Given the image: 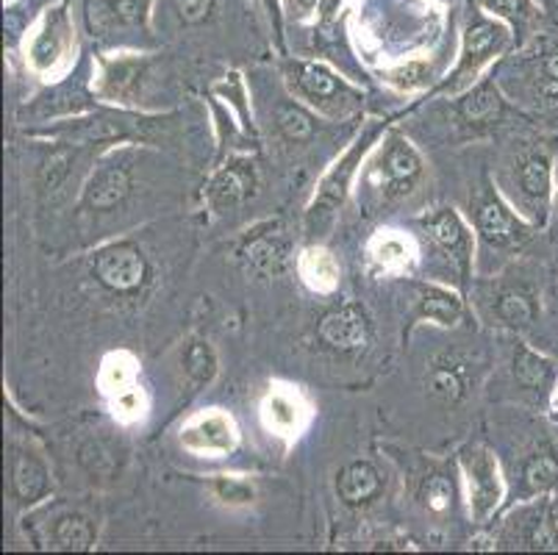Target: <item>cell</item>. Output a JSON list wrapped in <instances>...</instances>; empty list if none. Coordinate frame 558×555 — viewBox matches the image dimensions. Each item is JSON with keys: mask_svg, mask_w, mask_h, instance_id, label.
<instances>
[{"mask_svg": "<svg viewBox=\"0 0 558 555\" xmlns=\"http://www.w3.org/2000/svg\"><path fill=\"white\" fill-rule=\"evenodd\" d=\"M48 470L34 453L14 450L12 456V492L23 506H34L48 495Z\"/></svg>", "mask_w": 558, "mask_h": 555, "instance_id": "15", "label": "cell"}, {"mask_svg": "<svg viewBox=\"0 0 558 555\" xmlns=\"http://www.w3.org/2000/svg\"><path fill=\"white\" fill-rule=\"evenodd\" d=\"M423 228L434 239V244H439L461 269H466L473 242H470V233H466L464 222L459 220V214L453 208H439V212L423 217Z\"/></svg>", "mask_w": 558, "mask_h": 555, "instance_id": "12", "label": "cell"}, {"mask_svg": "<svg viewBox=\"0 0 558 555\" xmlns=\"http://www.w3.org/2000/svg\"><path fill=\"white\" fill-rule=\"evenodd\" d=\"M384 481L369 461H353L337 478V495L344 506H367L380 495Z\"/></svg>", "mask_w": 558, "mask_h": 555, "instance_id": "16", "label": "cell"}, {"mask_svg": "<svg viewBox=\"0 0 558 555\" xmlns=\"http://www.w3.org/2000/svg\"><path fill=\"white\" fill-rule=\"evenodd\" d=\"M301 273L314 289H333L339 278V269L326 251H306L301 262Z\"/></svg>", "mask_w": 558, "mask_h": 555, "instance_id": "28", "label": "cell"}, {"mask_svg": "<svg viewBox=\"0 0 558 555\" xmlns=\"http://www.w3.org/2000/svg\"><path fill=\"white\" fill-rule=\"evenodd\" d=\"M420 172H423V159L417 156V150L405 140L395 136L380 153L375 181L380 183V190L387 192V197H400L409 195L411 186L417 183Z\"/></svg>", "mask_w": 558, "mask_h": 555, "instance_id": "5", "label": "cell"}, {"mask_svg": "<svg viewBox=\"0 0 558 555\" xmlns=\"http://www.w3.org/2000/svg\"><path fill=\"white\" fill-rule=\"evenodd\" d=\"M475 226H478L484 242L492 244V248H520L531 237L525 222L514 217L506 208V203L489 190L484 192V197L475 206Z\"/></svg>", "mask_w": 558, "mask_h": 555, "instance_id": "4", "label": "cell"}, {"mask_svg": "<svg viewBox=\"0 0 558 555\" xmlns=\"http://www.w3.org/2000/svg\"><path fill=\"white\" fill-rule=\"evenodd\" d=\"M484 7L489 9V12L500 14V17H509V20H520V23H525V20L534 17V3L531 0H484Z\"/></svg>", "mask_w": 558, "mask_h": 555, "instance_id": "34", "label": "cell"}, {"mask_svg": "<svg viewBox=\"0 0 558 555\" xmlns=\"http://www.w3.org/2000/svg\"><path fill=\"white\" fill-rule=\"evenodd\" d=\"M514 378L522 389L539 391L553 384V361L534 353L527 345L517 342L514 348Z\"/></svg>", "mask_w": 558, "mask_h": 555, "instance_id": "22", "label": "cell"}, {"mask_svg": "<svg viewBox=\"0 0 558 555\" xmlns=\"http://www.w3.org/2000/svg\"><path fill=\"white\" fill-rule=\"evenodd\" d=\"M50 542L56 550H89L95 542V526L84 514H64L56 519L53 531H50Z\"/></svg>", "mask_w": 558, "mask_h": 555, "instance_id": "23", "label": "cell"}, {"mask_svg": "<svg viewBox=\"0 0 558 555\" xmlns=\"http://www.w3.org/2000/svg\"><path fill=\"white\" fill-rule=\"evenodd\" d=\"M504 111L506 104L492 81H484L481 86H475V89L459 104V114L464 117V122H470V125H492V122H497L504 117Z\"/></svg>", "mask_w": 558, "mask_h": 555, "instance_id": "19", "label": "cell"}, {"mask_svg": "<svg viewBox=\"0 0 558 555\" xmlns=\"http://www.w3.org/2000/svg\"><path fill=\"white\" fill-rule=\"evenodd\" d=\"M428 68H425L423 61H411V64H405V68L395 70L389 79H392V84L403 86V89H414V86H423L425 79H428Z\"/></svg>", "mask_w": 558, "mask_h": 555, "instance_id": "36", "label": "cell"}, {"mask_svg": "<svg viewBox=\"0 0 558 555\" xmlns=\"http://www.w3.org/2000/svg\"><path fill=\"white\" fill-rule=\"evenodd\" d=\"M319 0H292V7L298 9V14H308L314 7H317Z\"/></svg>", "mask_w": 558, "mask_h": 555, "instance_id": "39", "label": "cell"}, {"mask_svg": "<svg viewBox=\"0 0 558 555\" xmlns=\"http://www.w3.org/2000/svg\"><path fill=\"white\" fill-rule=\"evenodd\" d=\"M150 17V0H93V23L98 28H145Z\"/></svg>", "mask_w": 558, "mask_h": 555, "instance_id": "18", "label": "cell"}, {"mask_svg": "<svg viewBox=\"0 0 558 555\" xmlns=\"http://www.w3.org/2000/svg\"><path fill=\"white\" fill-rule=\"evenodd\" d=\"M495 317L509 328H527L536 319V300L534 294L522 287L504 289L495 300Z\"/></svg>", "mask_w": 558, "mask_h": 555, "instance_id": "20", "label": "cell"}, {"mask_svg": "<svg viewBox=\"0 0 558 555\" xmlns=\"http://www.w3.org/2000/svg\"><path fill=\"white\" fill-rule=\"evenodd\" d=\"M369 317L362 305L344 303L319 319V339L337 353H359L369 342Z\"/></svg>", "mask_w": 558, "mask_h": 555, "instance_id": "3", "label": "cell"}, {"mask_svg": "<svg viewBox=\"0 0 558 555\" xmlns=\"http://www.w3.org/2000/svg\"><path fill=\"white\" fill-rule=\"evenodd\" d=\"M172 7L184 25H201L215 12V0H172Z\"/></svg>", "mask_w": 558, "mask_h": 555, "instance_id": "33", "label": "cell"}, {"mask_svg": "<svg viewBox=\"0 0 558 555\" xmlns=\"http://www.w3.org/2000/svg\"><path fill=\"white\" fill-rule=\"evenodd\" d=\"M70 43H73V25H70L68 12L50 9L39 25V34L34 37L32 64L37 70H53L64 59Z\"/></svg>", "mask_w": 558, "mask_h": 555, "instance_id": "10", "label": "cell"}, {"mask_svg": "<svg viewBox=\"0 0 558 555\" xmlns=\"http://www.w3.org/2000/svg\"><path fill=\"white\" fill-rule=\"evenodd\" d=\"M93 273L98 283L117 294H131L140 292L148 281V262L142 256V251L131 242H117L106 244L95 253L93 258Z\"/></svg>", "mask_w": 558, "mask_h": 555, "instance_id": "1", "label": "cell"}, {"mask_svg": "<svg viewBox=\"0 0 558 555\" xmlns=\"http://www.w3.org/2000/svg\"><path fill=\"white\" fill-rule=\"evenodd\" d=\"M131 192V172L123 165H104L93 176L89 186H86L84 203L95 212H109V208L120 206Z\"/></svg>", "mask_w": 558, "mask_h": 555, "instance_id": "14", "label": "cell"}, {"mask_svg": "<svg viewBox=\"0 0 558 555\" xmlns=\"http://www.w3.org/2000/svg\"><path fill=\"white\" fill-rule=\"evenodd\" d=\"M68 165H70V156L68 153H56L45 161L43 167V190L45 192H53L62 186V181L68 178Z\"/></svg>", "mask_w": 558, "mask_h": 555, "instance_id": "35", "label": "cell"}, {"mask_svg": "<svg viewBox=\"0 0 558 555\" xmlns=\"http://www.w3.org/2000/svg\"><path fill=\"white\" fill-rule=\"evenodd\" d=\"M298 84H301V89L306 92L314 104L337 100L344 92L337 75L328 68H323V64H301V68H298Z\"/></svg>", "mask_w": 558, "mask_h": 555, "instance_id": "25", "label": "cell"}, {"mask_svg": "<svg viewBox=\"0 0 558 555\" xmlns=\"http://www.w3.org/2000/svg\"><path fill=\"white\" fill-rule=\"evenodd\" d=\"M367 142H369V136H364L362 142H356V145H353V150H350L348 156H344V159L333 167L331 176L323 181V186H319V192H317V201L312 203V212H308V228H312V231L326 228L328 220L333 217V212L339 208L344 192H348L350 178H353V172H356L359 159H362L364 150H367Z\"/></svg>", "mask_w": 558, "mask_h": 555, "instance_id": "6", "label": "cell"}, {"mask_svg": "<svg viewBox=\"0 0 558 555\" xmlns=\"http://www.w3.org/2000/svg\"><path fill=\"white\" fill-rule=\"evenodd\" d=\"M236 442L233 422L222 414H209L184 431V445L197 453H228Z\"/></svg>", "mask_w": 558, "mask_h": 555, "instance_id": "17", "label": "cell"}, {"mask_svg": "<svg viewBox=\"0 0 558 555\" xmlns=\"http://www.w3.org/2000/svg\"><path fill=\"white\" fill-rule=\"evenodd\" d=\"M417 317L439 325H453L461 319V300L439 287H417Z\"/></svg>", "mask_w": 558, "mask_h": 555, "instance_id": "21", "label": "cell"}, {"mask_svg": "<svg viewBox=\"0 0 558 555\" xmlns=\"http://www.w3.org/2000/svg\"><path fill=\"white\" fill-rule=\"evenodd\" d=\"M464 472L466 483H470V506H473L475 517H486L500 503V478H497L495 458L484 447L466 450Z\"/></svg>", "mask_w": 558, "mask_h": 555, "instance_id": "9", "label": "cell"}, {"mask_svg": "<svg viewBox=\"0 0 558 555\" xmlns=\"http://www.w3.org/2000/svg\"><path fill=\"white\" fill-rule=\"evenodd\" d=\"M217 495L222 497L226 503H247L253 497V488L242 481H231V478H220L215 483Z\"/></svg>", "mask_w": 558, "mask_h": 555, "instance_id": "37", "label": "cell"}, {"mask_svg": "<svg viewBox=\"0 0 558 555\" xmlns=\"http://www.w3.org/2000/svg\"><path fill=\"white\" fill-rule=\"evenodd\" d=\"M556 403H558V391H556Z\"/></svg>", "mask_w": 558, "mask_h": 555, "instance_id": "40", "label": "cell"}, {"mask_svg": "<svg viewBox=\"0 0 558 555\" xmlns=\"http://www.w3.org/2000/svg\"><path fill=\"white\" fill-rule=\"evenodd\" d=\"M423 503L434 514L448 511L450 503H453V486L448 483V478L430 475L423 486Z\"/></svg>", "mask_w": 558, "mask_h": 555, "instance_id": "31", "label": "cell"}, {"mask_svg": "<svg viewBox=\"0 0 558 555\" xmlns=\"http://www.w3.org/2000/svg\"><path fill=\"white\" fill-rule=\"evenodd\" d=\"M517 186H520V195L525 201V206L534 214V220L545 222L553 195L550 156L547 153H531V156H525L520 161V170H517Z\"/></svg>", "mask_w": 558, "mask_h": 555, "instance_id": "8", "label": "cell"}, {"mask_svg": "<svg viewBox=\"0 0 558 555\" xmlns=\"http://www.w3.org/2000/svg\"><path fill=\"white\" fill-rule=\"evenodd\" d=\"M470 361L461 359V355L448 353L442 359H436L434 366H430L428 378H425V386H428L430 397L439 400L445 406L461 403L470 391Z\"/></svg>", "mask_w": 558, "mask_h": 555, "instance_id": "11", "label": "cell"}, {"mask_svg": "<svg viewBox=\"0 0 558 555\" xmlns=\"http://www.w3.org/2000/svg\"><path fill=\"white\" fill-rule=\"evenodd\" d=\"M184 373L192 386L211 384L217 373V355L209 342H192L184 353Z\"/></svg>", "mask_w": 558, "mask_h": 555, "instance_id": "26", "label": "cell"}, {"mask_svg": "<svg viewBox=\"0 0 558 555\" xmlns=\"http://www.w3.org/2000/svg\"><path fill=\"white\" fill-rule=\"evenodd\" d=\"M253 186H256V170L251 161H233V165L222 167L215 181L209 183L211 208L228 212V208L242 206L253 195Z\"/></svg>", "mask_w": 558, "mask_h": 555, "instance_id": "13", "label": "cell"}, {"mask_svg": "<svg viewBox=\"0 0 558 555\" xmlns=\"http://www.w3.org/2000/svg\"><path fill=\"white\" fill-rule=\"evenodd\" d=\"M106 375H111V378L117 381V386H123L125 381H129L131 370H125V366H120V361H117V370H114V361H109V364H106ZM106 375H104V378H106Z\"/></svg>", "mask_w": 558, "mask_h": 555, "instance_id": "38", "label": "cell"}, {"mask_svg": "<svg viewBox=\"0 0 558 555\" xmlns=\"http://www.w3.org/2000/svg\"><path fill=\"white\" fill-rule=\"evenodd\" d=\"M240 258L247 269L256 275H281L289 264V239L283 233L281 222H267V226L253 228L240 248Z\"/></svg>", "mask_w": 558, "mask_h": 555, "instance_id": "2", "label": "cell"}, {"mask_svg": "<svg viewBox=\"0 0 558 555\" xmlns=\"http://www.w3.org/2000/svg\"><path fill=\"white\" fill-rule=\"evenodd\" d=\"M558 483V456L553 450H539L522 464V492L545 495Z\"/></svg>", "mask_w": 558, "mask_h": 555, "instance_id": "24", "label": "cell"}, {"mask_svg": "<svg viewBox=\"0 0 558 555\" xmlns=\"http://www.w3.org/2000/svg\"><path fill=\"white\" fill-rule=\"evenodd\" d=\"M142 75V64L140 61H117L111 64L109 73H106V86H109V95L114 98H125L131 92L136 89Z\"/></svg>", "mask_w": 558, "mask_h": 555, "instance_id": "30", "label": "cell"}, {"mask_svg": "<svg viewBox=\"0 0 558 555\" xmlns=\"http://www.w3.org/2000/svg\"><path fill=\"white\" fill-rule=\"evenodd\" d=\"M373 256L384 267H405L411 262V256H414V251H411L409 239L395 237L392 231H387L384 237L375 239Z\"/></svg>", "mask_w": 558, "mask_h": 555, "instance_id": "29", "label": "cell"}, {"mask_svg": "<svg viewBox=\"0 0 558 555\" xmlns=\"http://www.w3.org/2000/svg\"><path fill=\"white\" fill-rule=\"evenodd\" d=\"M276 125L289 142H306L314 136V120L295 104H281L276 109Z\"/></svg>", "mask_w": 558, "mask_h": 555, "instance_id": "27", "label": "cell"}, {"mask_svg": "<svg viewBox=\"0 0 558 555\" xmlns=\"http://www.w3.org/2000/svg\"><path fill=\"white\" fill-rule=\"evenodd\" d=\"M264 417H267V425L276 431H292L298 425V409L287 397H270L264 406Z\"/></svg>", "mask_w": 558, "mask_h": 555, "instance_id": "32", "label": "cell"}, {"mask_svg": "<svg viewBox=\"0 0 558 555\" xmlns=\"http://www.w3.org/2000/svg\"><path fill=\"white\" fill-rule=\"evenodd\" d=\"M506 45H509V28L504 23H497V20H475L464 34L461 64L456 70L453 81H461L464 75H473L486 59L500 53Z\"/></svg>", "mask_w": 558, "mask_h": 555, "instance_id": "7", "label": "cell"}]
</instances>
